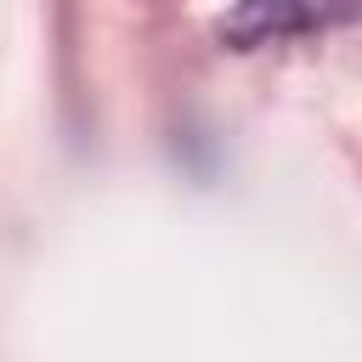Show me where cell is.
Instances as JSON below:
<instances>
[{"label": "cell", "mask_w": 362, "mask_h": 362, "mask_svg": "<svg viewBox=\"0 0 362 362\" xmlns=\"http://www.w3.org/2000/svg\"><path fill=\"white\" fill-rule=\"evenodd\" d=\"M362 17V0H238L232 17L221 23V34L232 45H266V40H288V34H317L334 23Z\"/></svg>", "instance_id": "1"}]
</instances>
